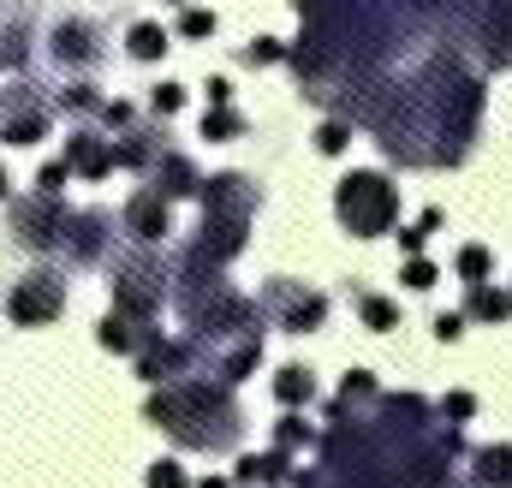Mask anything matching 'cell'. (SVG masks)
Segmentation results:
<instances>
[{
    "label": "cell",
    "instance_id": "6da1fadb",
    "mask_svg": "<svg viewBox=\"0 0 512 488\" xmlns=\"http://www.w3.org/2000/svg\"><path fill=\"white\" fill-rule=\"evenodd\" d=\"M149 423H161L179 447H209L227 453L239 441V405L227 393V381H173L149 399Z\"/></svg>",
    "mask_w": 512,
    "mask_h": 488
},
{
    "label": "cell",
    "instance_id": "7a4b0ae2",
    "mask_svg": "<svg viewBox=\"0 0 512 488\" xmlns=\"http://www.w3.org/2000/svg\"><path fill=\"white\" fill-rule=\"evenodd\" d=\"M334 209H340V221H346L358 239H376V233L393 227V215H399V191L387 185L382 173H352V179H340Z\"/></svg>",
    "mask_w": 512,
    "mask_h": 488
},
{
    "label": "cell",
    "instance_id": "3957f363",
    "mask_svg": "<svg viewBox=\"0 0 512 488\" xmlns=\"http://www.w3.org/2000/svg\"><path fill=\"white\" fill-rule=\"evenodd\" d=\"M6 310H12L18 328H42V322H54V316L66 310V280H60L54 268H36V274H24V280L12 286Z\"/></svg>",
    "mask_w": 512,
    "mask_h": 488
},
{
    "label": "cell",
    "instance_id": "277c9868",
    "mask_svg": "<svg viewBox=\"0 0 512 488\" xmlns=\"http://www.w3.org/2000/svg\"><path fill=\"white\" fill-rule=\"evenodd\" d=\"M114 310L131 316V322H155V310H161V268L149 256L120 262V274H114Z\"/></svg>",
    "mask_w": 512,
    "mask_h": 488
},
{
    "label": "cell",
    "instance_id": "5b68a950",
    "mask_svg": "<svg viewBox=\"0 0 512 488\" xmlns=\"http://www.w3.org/2000/svg\"><path fill=\"white\" fill-rule=\"evenodd\" d=\"M262 310H274V322H280V328H292V334H310V328H322V316H328V298H322V292H304L298 280H268V292H262Z\"/></svg>",
    "mask_w": 512,
    "mask_h": 488
},
{
    "label": "cell",
    "instance_id": "8992f818",
    "mask_svg": "<svg viewBox=\"0 0 512 488\" xmlns=\"http://www.w3.org/2000/svg\"><path fill=\"white\" fill-rule=\"evenodd\" d=\"M60 233H66V209H60V197L36 191V197L12 203V239L18 244H30V250H54Z\"/></svg>",
    "mask_w": 512,
    "mask_h": 488
},
{
    "label": "cell",
    "instance_id": "52a82bcc",
    "mask_svg": "<svg viewBox=\"0 0 512 488\" xmlns=\"http://www.w3.org/2000/svg\"><path fill=\"white\" fill-rule=\"evenodd\" d=\"M42 131H48V102H42L30 84H24V90L12 84V90L0 96V137H6V143H36Z\"/></svg>",
    "mask_w": 512,
    "mask_h": 488
},
{
    "label": "cell",
    "instance_id": "ba28073f",
    "mask_svg": "<svg viewBox=\"0 0 512 488\" xmlns=\"http://www.w3.org/2000/svg\"><path fill=\"white\" fill-rule=\"evenodd\" d=\"M477 36H483L489 66H512V0H483V12H477Z\"/></svg>",
    "mask_w": 512,
    "mask_h": 488
},
{
    "label": "cell",
    "instance_id": "9c48e42d",
    "mask_svg": "<svg viewBox=\"0 0 512 488\" xmlns=\"http://www.w3.org/2000/svg\"><path fill=\"white\" fill-rule=\"evenodd\" d=\"M126 233H131L137 244L167 239V197H161L155 185H143V191L126 203Z\"/></svg>",
    "mask_w": 512,
    "mask_h": 488
},
{
    "label": "cell",
    "instance_id": "30bf717a",
    "mask_svg": "<svg viewBox=\"0 0 512 488\" xmlns=\"http://www.w3.org/2000/svg\"><path fill=\"white\" fill-rule=\"evenodd\" d=\"M149 185H155L161 197H191L203 179H197V167H191L185 155H173V149H155V155H149Z\"/></svg>",
    "mask_w": 512,
    "mask_h": 488
},
{
    "label": "cell",
    "instance_id": "8fae6325",
    "mask_svg": "<svg viewBox=\"0 0 512 488\" xmlns=\"http://www.w3.org/2000/svg\"><path fill=\"white\" fill-rule=\"evenodd\" d=\"M54 54H60L66 66H96V60H102L96 24H84V18H66V24L54 30Z\"/></svg>",
    "mask_w": 512,
    "mask_h": 488
},
{
    "label": "cell",
    "instance_id": "7c38bea8",
    "mask_svg": "<svg viewBox=\"0 0 512 488\" xmlns=\"http://www.w3.org/2000/svg\"><path fill=\"white\" fill-rule=\"evenodd\" d=\"M114 167V143L108 137H90V131H78V137H66V173H84V179H102Z\"/></svg>",
    "mask_w": 512,
    "mask_h": 488
},
{
    "label": "cell",
    "instance_id": "4fadbf2b",
    "mask_svg": "<svg viewBox=\"0 0 512 488\" xmlns=\"http://www.w3.org/2000/svg\"><path fill=\"white\" fill-rule=\"evenodd\" d=\"M108 227H114V221H108L102 209H96V215H66L60 244L72 239V256H78V262H96V256H102V239H108Z\"/></svg>",
    "mask_w": 512,
    "mask_h": 488
},
{
    "label": "cell",
    "instance_id": "5bb4252c",
    "mask_svg": "<svg viewBox=\"0 0 512 488\" xmlns=\"http://www.w3.org/2000/svg\"><path fill=\"white\" fill-rule=\"evenodd\" d=\"M149 334H155L149 322H131V316H120V310H114V316L102 322V346H108V352H137V346H143Z\"/></svg>",
    "mask_w": 512,
    "mask_h": 488
},
{
    "label": "cell",
    "instance_id": "9a60e30c",
    "mask_svg": "<svg viewBox=\"0 0 512 488\" xmlns=\"http://www.w3.org/2000/svg\"><path fill=\"white\" fill-rule=\"evenodd\" d=\"M286 465H292V453H286V447H274V453H262V459H245V465H239V483H245V488L280 483V477H286Z\"/></svg>",
    "mask_w": 512,
    "mask_h": 488
},
{
    "label": "cell",
    "instance_id": "2e32d148",
    "mask_svg": "<svg viewBox=\"0 0 512 488\" xmlns=\"http://www.w3.org/2000/svg\"><path fill=\"white\" fill-rule=\"evenodd\" d=\"M310 393H316V381H310V369H298V364H286L280 375H274V399L292 411V405H310Z\"/></svg>",
    "mask_w": 512,
    "mask_h": 488
},
{
    "label": "cell",
    "instance_id": "e0dca14e",
    "mask_svg": "<svg viewBox=\"0 0 512 488\" xmlns=\"http://www.w3.org/2000/svg\"><path fill=\"white\" fill-rule=\"evenodd\" d=\"M477 483L512 488V447H483V453H477Z\"/></svg>",
    "mask_w": 512,
    "mask_h": 488
},
{
    "label": "cell",
    "instance_id": "ac0fdd59",
    "mask_svg": "<svg viewBox=\"0 0 512 488\" xmlns=\"http://www.w3.org/2000/svg\"><path fill=\"white\" fill-rule=\"evenodd\" d=\"M465 316H471V322H507V316H512V298H507V292H489V286L477 280V292H471Z\"/></svg>",
    "mask_w": 512,
    "mask_h": 488
},
{
    "label": "cell",
    "instance_id": "d6986e66",
    "mask_svg": "<svg viewBox=\"0 0 512 488\" xmlns=\"http://www.w3.org/2000/svg\"><path fill=\"white\" fill-rule=\"evenodd\" d=\"M131 54H137V60H161V54H167V30H161V24H137V30H131Z\"/></svg>",
    "mask_w": 512,
    "mask_h": 488
},
{
    "label": "cell",
    "instance_id": "ffe728a7",
    "mask_svg": "<svg viewBox=\"0 0 512 488\" xmlns=\"http://www.w3.org/2000/svg\"><path fill=\"white\" fill-rule=\"evenodd\" d=\"M245 120L233 114V108H215V114H203V137H215V143H227V137H239Z\"/></svg>",
    "mask_w": 512,
    "mask_h": 488
},
{
    "label": "cell",
    "instance_id": "44dd1931",
    "mask_svg": "<svg viewBox=\"0 0 512 488\" xmlns=\"http://www.w3.org/2000/svg\"><path fill=\"white\" fill-rule=\"evenodd\" d=\"M459 274L477 286V280L489 274V250H483V244H465V250H459Z\"/></svg>",
    "mask_w": 512,
    "mask_h": 488
},
{
    "label": "cell",
    "instance_id": "7402d4cb",
    "mask_svg": "<svg viewBox=\"0 0 512 488\" xmlns=\"http://www.w3.org/2000/svg\"><path fill=\"white\" fill-rule=\"evenodd\" d=\"M358 310H364V322H370V328H382V334L399 322V310H393L387 298H358Z\"/></svg>",
    "mask_w": 512,
    "mask_h": 488
},
{
    "label": "cell",
    "instance_id": "603a6c76",
    "mask_svg": "<svg viewBox=\"0 0 512 488\" xmlns=\"http://www.w3.org/2000/svg\"><path fill=\"white\" fill-rule=\"evenodd\" d=\"M346 137H352V125H346V120H328L322 131H316V149H322V155H340V149H346Z\"/></svg>",
    "mask_w": 512,
    "mask_h": 488
},
{
    "label": "cell",
    "instance_id": "cb8c5ba5",
    "mask_svg": "<svg viewBox=\"0 0 512 488\" xmlns=\"http://www.w3.org/2000/svg\"><path fill=\"white\" fill-rule=\"evenodd\" d=\"M245 60H251V66H274V60H286V48H280L274 36H256L251 48H245Z\"/></svg>",
    "mask_w": 512,
    "mask_h": 488
},
{
    "label": "cell",
    "instance_id": "d4e9b609",
    "mask_svg": "<svg viewBox=\"0 0 512 488\" xmlns=\"http://www.w3.org/2000/svg\"><path fill=\"white\" fill-rule=\"evenodd\" d=\"M399 280H405V286H417V292H429V286H435V262H423V256H411Z\"/></svg>",
    "mask_w": 512,
    "mask_h": 488
},
{
    "label": "cell",
    "instance_id": "484cf974",
    "mask_svg": "<svg viewBox=\"0 0 512 488\" xmlns=\"http://www.w3.org/2000/svg\"><path fill=\"white\" fill-rule=\"evenodd\" d=\"M143 488H191V483H185V471H179V465H149Z\"/></svg>",
    "mask_w": 512,
    "mask_h": 488
},
{
    "label": "cell",
    "instance_id": "4316f807",
    "mask_svg": "<svg viewBox=\"0 0 512 488\" xmlns=\"http://www.w3.org/2000/svg\"><path fill=\"white\" fill-rule=\"evenodd\" d=\"M179 30H185V36H215V12H203V6H191V12L179 18Z\"/></svg>",
    "mask_w": 512,
    "mask_h": 488
},
{
    "label": "cell",
    "instance_id": "83f0119b",
    "mask_svg": "<svg viewBox=\"0 0 512 488\" xmlns=\"http://www.w3.org/2000/svg\"><path fill=\"white\" fill-rule=\"evenodd\" d=\"M149 108H155V114H179V108H185V90H179V84H161V90L149 96Z\"/></svg>",
    "mask_w": 512,
    "mask_h": 488
},
{
    "label": "cell",
    "instance_id": "f1b7e54d",
    "mask_svg": "<svg viewBox=\"0 0 512 488\" xmlns=\"http://www.w3.org/2000/svg\"><path fill=\"white\" fill-rule=\"evenodd\" d=\"M274 441H280L286 453H292L298 441H310V429H304V417H280V429H274Z\"/></svg>",
    "mask_w": 512,
    "mask_h": 488
},
{
    "label": "cell",
    "instance_id": "f546056e",
    "mask_svg": "<svg viewBox=\"0 0 512 488\" xmlns=\"http://www.w3.org/2000/svg\"><path fill=\"white\" fill-rule=\"evenodd\" d=\"M36 185H42V191H48V197H60V185H66V161H48V167H42V179H36Z\"/></svg>",
    "mask_w": 512,
    "mask_h": 488
},
{
    "label": "cell",
    "instance_id": "4dcf8cb0",
    "mask_svg": "<svg viewBox=\"0 0 512 488\" xmlns=\"http://www.w3.org/2000/svg\"><path fill=\"white\" fill-rule=\"evenodd\" d=\"M471 411H477V399H471V393H447V405H441V417H459V423H465Z\"/></svg>",
    "mask_w": 512,
    "mask_h": 488
},
{
    "label": "cell",
    "instance_id": "1f68e13d",
    "mask_svg": "<svg viewBox=\"0 0 512 488\" xmlns=\"http://www.w3.org/2000/svg\"><path fill=\"white\" fill-rule=\"evenodd\" d=\"M465 334V316H435V340H459Z\"/></svg>",
    "mask_w": 512,
    "mask_h": 488
},
{
    "label": "cell",
    "instance_id": "d6a6232c",
    "mask_svg": "<svg viewBox=\"0 0 512 488\" xmlns=\"http://www.w3.org/2000/svg\"><path fill=\"white\" fill-rule=\"evenodd\" d=\"M102 120L108 125H131V108L126 102H102Z\"/></svg>",
    "mask_w": 512,
    "mask_h": 488
},
{
    "label": "cell",
    "instance_id": "836d02e7",
    "mask_svg": "<svg viewBox=\"0 0 512 488\" xmlns=\"http://www.w3.org/2000/svg\"><path fill=\"white\" fill-rule=\"evenodd\" d=\"M227 96H233V84H227V78H209V102L227 108Z\"/></svg>",
    "mask_w": 512,
    "mask_h": 488
},
{
    "label": "cell",
    "instance_id": "e575fe53",
    "mask_svg": "<svg viewBox=\"0 0 512 488\" xmlns=\"http://www.w3.org/2000/svg\"><path fill=\"white\" fill-rule=\"evenodd\" d=\"M423 239H429V233H423V227H411V233H399V244H405V250H411V256H417V250H423Z\"/></svg>",
    "mask_w": 512,
    "mask_h": 488
},
{
    "label": "cell",
    "instance_id": "d590c367",
    "mask_svg": "<svg viewBox=\"0 0 512 488\" xmlns=\"http://www.w3.org/2000/svg\"><path fill=\"white\" fill-rule=\"evenodd\" d=\"M197 488H227V477H203Z\"/></svg>",
    "mask_w": 512,
    "mask_h": 488
},
{
    "label": "cell",
    "instance_id": "8d00e7d4",
    "mask_svg": "<svg viewBox=\"0 0 512 488\" xmlns=\"http://www.w3.org/2000/svg\"><path fill=\"white\" fill-rule=\"evenodd\" d=\"M0 197H6V173H0Z\"/></svg>",
    "mask_w": 512,
    "mask_h": 488
}]
</instances>
